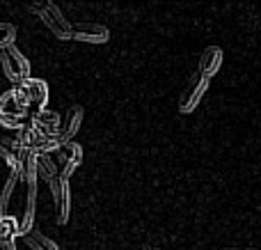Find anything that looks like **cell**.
Instances as JSON below:
<instances>
[{
	"mask_svg": "<svg viewBox=\"0 0 261 250\" xmlns=\"http://www.w3.org/2000/svg\"><path fill=\"white\" fill-rule=\"evenodd\" d=\"M28 104L23 99V94L18 92V87L3 92L0 94V127H5L7 131L18 133L23 127V119L28 115Z\"/></svg>",
	"mask_w": 261,
	"mask_h": 250,
	"instance_id": "cell-1",
	"label": "cell"
},
{
	"mask_svg": "<svg viewBox=\"0 0 261 250\" xmlns=\"http://www.w3.org/2000/svg\"><path fill=\"white\" fill-rule=\"evenodd\" d=\"M0 69H3L5 78H7L9 83H14V85H21L23 81L30 78V62H28L25 55L16 48V44L0 53Z\"/></svg>",
	"mask_w": 261,
	"mask_h": 250,
	"instance_id": "cell-2",
	"label": "cell"
},
{
	"mask_svg": "<svg viewBox=\"0 0 261 250\" xmlns=\"http://www.w3.org/2000/svg\"><path fill=\"white\" fill-rule=\"evenodd\" d=\"M39 18L46 28L50 30V35H55L58 39H71L73 37V26L67 21L60 7L55 3H39Z\"/></svg>",
	"mask_w": 261,
	"mask_h": 250,
	"instance_id": "cell-3",
	"label": "cell"
},
{
	"mask_svg": "<svg viewBox=\"0 0 261 250\" xmlns=\"http://www.w3.org/2000/svg\"><path fill=\"white\" fill-rule=\"evenodd\" d=\"M206 90H208V78H204L202 73H193V76H190V81L186 83L181 96H179V113L181 115H190V113H193V110L199 106V101L204 99Z\"/></svg>",
	"mask_w": 261,
	"mask_h": 250,
	"instance_id": "cell-4",
	"label": "cell"
},
{
	"mask_svg": "<svg viewBox=\"0 0 261 250\" xmlns=\"http://www.w3.org/2000/svg\"><path fill=\"white\" fill-rule=\"evenodd\" d=\"M18 92L23 94V99H25L28 108H32L35 113H39V110H44L46 106H48V83L41 81V78H28V81H23L21 85H16Z\"/></svg>",
	"mask_w": 261,
	"mask_h": 250,
	"instance_id": "cell-5",
	"label": "cell"
},
{
	"mask_svg": "<svg viewBox=\"0 0 261 250\" xmlns=\"http://www.w3.org/2000/svg\"><path fill=\"white\" fill-rule=\"evenodd\" d=\"M18 140H21L23 149H30V152H37V154H50V138L44 136L35 124H23L21 131L16 133Z\"/></svg>",
	"mask_w": 261,
	"mask_h": 250,
	"instance_id": "cell-6",
	"label": "cell"
},
{
	"mask_svg": "<svg viewBox=\"0 0 261 250\" xmlns=\"http://www.w3.org/2000/svg\"><path fill=\"white\" fill-rule=\"evenodd\" d=\"M55 161H58V168H60V177L69 179L78 168H81V163H83V149H81V145H76V142H69V145H64L62 149L58 152Z\"/></svg>",
	"mask_w": 261,
	"mask_h": 250,
	"instance_id": "cell-7",
	"label": "cell"
},
{
	"mask_svg": "<svg viewBox=\"0 0 261 250\" xmlns=\"http://www.w3.org/2000/svg\"><path fill=\"white\" fill-rule=\"evenodd\" d=\"M71 39L83 41V44H108L110 30L101 23H78V26H73Z\"/></svg>",
	"mask_w": 261,
	"mask_h": 250,
	"instance_id": "cell-8",
	"label": "cell"
},
{
	"mask_svg": "<svg viewBox=\"0 0 261 250\" xmlns=\"http://www.w3.org/2000/svg\"><path fill=\"white\" fill-rule=\"evenodd\" d=\"M222 62H225V53L220 46H206L199 55V64H197V73H202L204 78L211 81L218 71H220Z\"/></svg>",
	"mask_w": 261,
	"mask_h": 250,
	"instance_id": "cell-9",
	"label": "cell"
},
{
	"mask_svg": "<svg viewBox=\"0 0 261 250\" xmlns=\"http://www.w3.org/2000/svg\"><path fill=\"white\" fill-rule=\"evenodd\" d=\"M32 124H35L37 129H39L44 136H48L50 140L53 138H60V129H62V119H60V115L55 113V110L50 108H44L39 110V113H32Z\"/></svg>",
	"mask_w": 261,
	"mask_h": 250,
	"instance_id": "cell-10",
	"label": "cell"
},
{
	"mask_svg": "<svg viewBox=\"0 0 261 250\" xmlns=\"http://www.w3.org/2000/svg\"><path fill=\"white\" fill-rule=\"evenodd\" d=\"M83 106H71V108L67 110V115H64V122H62V129H60V145H69V142H73V138H76V133L81 131V124H83Z\"/></svg>",
	"mask_w": 261,
	"mask_h": 250,
	"instance_id": "cell-11",
	"label": "cell"
},
{
	"mask_svg": "<svg viewBox=\"0 0 261 250\" xmlns=\"http://www.w3.org/2000/svg\"><path fill=\"white\" fill-rule=\"evenodd\" d=\"M37 179L25 182V205H23V216H21V232L25 237L28 232H32V223H35V209H37Z\"/></svg>",
	"mask_w": 261,
	"mask_h": 250,
	"instance_id": "cell-12",
	"label": "cell"
},
{
	"mask_svg": "<svg viewBox=\"0 0 261 250\" xmlns=\"http://www.w3.org/2000/svg\"><path fill=\"white\" fill-rule=\"evenodd\" d=\"M53 202H55L58 225H67L69 216H71V188H69V179H62V182H60V191H58V195L53 197Z\"/></svg>",
	"mask_w": 261,
	"mask_h": 250,
	"instance_id": "cell-13",
	"label": "cell"
},
{
	"mask_svg": "<svg viewBox=\"0 0 261 250\" xmlns=\"http://www.w3.org/2000/svg\"><path fill=\"white\" fill-rule=\"evenodd\" d=\"M23 179L21 168L18 170H9V177L3 186V193H0V216H9V205H12V195H14V188L16 184Z\"/></svg>",
	"mask_w": 261,
	"mask_h": 250,
	"instance_id": "cell-14",
	"label": "cell"
},
{
	"mask_svg": "<svg viewBox=\"0 0 261 250\" xmlns=\"http://www.w3.org/2000/svg\"><path fill=\"white\" fill-rule=\"evenodd\" d=\"M23 241H25V246L30 250H60L58 243L53 241L50 237H46L44 232H39V230H32V232H28L25 237H23Z\"/></svg>",
	"mask_w": 261,
	"mask_h": 250,
	"instance_id": "cell-15",
	"label": "cell"
},
{
	"mask_svg": "<svg viewBox=\"0 0 261 250\" xmlns=\"http://www.w3.org/2000/svg\"><path fill=\"white\" fill-rule=\"evenodd\" d=\"M23 237L21 232V218L16 216H0V239H16Z\"/></svg>",
	"mask_w": 261,
	"mask_h": 250,
	"instance_id": "cell-16",
	"label": "cell"
},
{
	"mask_svg": "<svg viewBox=\"0 0 261 250\" xmlns=\"http://www.w3.org/2000/svg\"><path fill=\"white\" fill-rule=\"evenodd\" d=\"M16 41V28L9 26V23H0V53L9 46H14Z\"/></svg>",
	"mask_w": 261,
	"mask_h": 250,
	"instance_id": "cell-17",
	"label": "cell"
},
{
	"mask_svg": "<svg viewBox=\"0 0 261 250\" xmlns=\"http://www.w3.org/2000/svg\"><path fill=\"white\" fill-rule=\"evenodd\" d=\"M0 250H16V239H0Z\"/></svg>",
	"mask_w": 261,
	"mask_h": 250,
	"instance_id": "cell-18",
	"label": "cell"
},
{
	"mask_svg": "<svg viewBox=\"0 0 261 250\" xmlns=\"http://www.w3.org/2000/svg\"><path fill=\"white\" fill-rule=\"evenodd\" d=\"M225 250H254V248H225Z\"/></svg>",
	"mask_w": 261,
	"mask_h": 250,
	"instance_id": "cell-19",
	"label": "cell"
},
{
	"mask_svg": "<svg viewBox=\"0 0 261 250\" xmlns=\"http://www.w3.org/2000/svg\"><path fill=\"white\" fill-rule=\"evenodd\" d=\"M149 250H161V248H149Z\"/></svg>",
	"mask_w": 261,
	"mask_h": 250,
	"instance_id": "cell-20",
	"label": "cell"
},
{
	"mask_svg": "<svg viewBox=\"0 0 261 250\" xmlns=\"http://www.w3.org/2000/svg\"><path fill=\"white\" fill-rule=\"evenodd\" d=\"M144 250H149V248H144Z\"/></svg>",
	"mask_w": 261,
	"mask_h": 250,
	"instance_id": "cell-21",
	"label": "cell"
}]
</instances>
